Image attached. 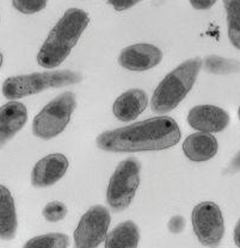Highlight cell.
I'll return each instance as SVG.
<instances>
[{
  "mask_svg": "<svg viewBox=\"0 0 240 248\" xmlns=\"http://www.w3.org/2000/svg\"><path fill=\"white\" fill-rule=\"evenodd\" d=\"M206 72L218 76L238 73L240 71V61L233 59H224L218 55L207 56L205 60Z\"/></svg>",
  "mask_w": 240,
  "mask_h": 248,
  "instance_id": "ac0fdd59",
  "label": "cell"
},
{
  "mask_svg": "<svg viewBox=\"0 0 240 248\" xmlns=\"http://www.w3.org/2000/svg\"><path fill=\"white\" fill-rule=\"evenodd\" d=\"M162 60V53L158 46L148 43L129 46L121 51L118 63L128 71L144 72L153 68Z\"/></svg>",
  "mask_w": 240,
  "mask_h": 248,
  "instance_id": "9c48e42d",
  "label": "cell"
},
{
  "mask_svg": "<svg viewBox=\"0 0 240 248\" xmlns=\"http://www.w3.org/2000/svg\"><path fill=\"white\" fill-rule=\"evenodd\" d=\"M110 5L116 10V11H126L130 7L135 6L143 0H107Z\"/></svg>",
  "mask_w": 240,
  "mask_h": 248,
  "instance_id": "7402d4cb",
  "label": "cell"
},
{
  "mask_svg": "<svg viewBox=\"0 0 240 248\" xmlns=\"http://www.w3.org/2000/svg\"><path fill=\"white\" fill-rule=\"evenodd\" d=\"M89 22V15L82 10H67L41 46L37 54L38 64L48 69L60 66L71 54Z\"/></svg>",
  "mask_w": 240,
  "mask_h": 248,
  "instance_id": "7a4b0ae2",
  "label": "cell"
},
{
  "mask_svg": "<svg viewBox=\"0 0 240 248\" xmlns=\"http://www.w3.org/2000/svg\"><path fill=\"white\" fill-rule=\"evenodd\" d=\"M77 107L76 94L64 92L48 103L40 111L32 122L33 135L42 140H50L64 130L74 108Z\"/></svg>",
  "mask_w": 240,
  "mask_h": 248,
  "instance_id": "5b68a950",
  "label": "cell"
},
{
  "mask_svg": "<svg viewBox=\"0 0 240 248\" xmlns=\"http://www.w3.org/2000/svg\"><path fill=\"white\" fill-rule=\"evenodd\" d=\"M68 160L64 154H49L33 166L32 184L35 187H48L59 182L66 174Z\"/></svg>",
  "mask_w": 240,
  "mask_h": 248,
  "instance_id": "8fae6325",
  "label": "cell"
},
{
  "mask_svg": "<svg viewBox=\"0 0 240 248\" xmlns=\"http://www.w3.org/2000/svg\"><path fill=\"white\" fill-rule=\"evenodd\" d=\"M2 61H4V58H2V54L0 53V67H1V64H2Z\"/></svg>",
  "mask_w": 240,
  "mask_h": 248,
  "instance_id": "4316f807",
  "label": "cell"
},
{
  "mask_svg": "<svg viewBox=\"0 0 240 248\" xmlns=\"http://www.w3.org/2000/svg\"><path fill=\"white\" fill-rule=\"evenodd\" d=\"M81 80V74L68 69L10 77L2 84V94L6 99L16 100L37 94L48 89H59L78 84Z\"/></svg>",
  "mask_w": 240,
  "mask_h": 248,
  "instance_id": "277c9868",
  "label": "cell"
},
{
  "mask_svg": "<svg viewBox=\"0 0 240 248\" xmlns=\"http://www.w3.org/2000/svg\"><path fill=\"white\" fill-rule=\"evenodd\" d=\"M192 228L203 246H219L224 234V216L214 202H202L192 210Z\"/></svg>",
  "mask_w": 240,
  "mask_h": 248,
  "instance_id": "52a82bcc",
  "label": "cell"
},
{
  "mask_svg": "<svg viewBox=\"0 0 240 248\" xmlns=\"http://www.w3.org/2000/svg\"><path fill=\"white\" fill-rule=\"evenodd\" d=\"M17 232L15 201L7 187L0 185V239L12 240Z\"/></svg>",
  "mask_w": 240,
  "mask_h": 248,
  "instance_id": "9a60e30c",
  "label": "cell"
},
{
  "mask_svg": "<svg viewBox=\"0 0 240 248\" xmlns=\"http://www.w3.org/2000/svg\"><path fill=\"white\" fill-rule=\"evenodd\" d=\"M179 140L180 130L176 121L160 116L104 131L98 136L96 143L98 148L110 153H135L171 148Z\"/></svg>",
  "mask_w": 240,
  "mask_h": 248,
  "instance_id": "6da1fadb",
  "label": "cell"
},
{
  "mask_svg": "<svg viewBox=\"0 0 240 248\" xmlns=\"http://www.w3.org/2000/svg\"><path fill=\"white\" fill-rule=\"evenodd\" d=\"M231 43L240 50V0H224Z\"/></svg>",
  "mask_w": 240,
  "mask_h": 248,
  "instance_id": "e0dca14e",
  "label": "cell"
},
{
  "mask_svg": "<svg viewBox=\"0 0 240 248\" xmlns=\"http://www.w3.org/2000/svg\"><path fill=\"white\" fill-rule=\"evenodd\" d=\"M140 162L135 157L117 165L107 190V203L112 210L123 211L130 205L140 185Z\"/></svg>",
  "mask_w": 240,
  "mask_h": 248,
  "instance_id": "8992f818",
  "label": "cell"
},
{
  "mask_svg": "<svg viewBox=\"0 0 240 248\" xmlns=\"http://www.w3.org/2000/svg\"><path fill=\"white\" fill-rule=\"evenodd\" d=\"M169 231L174 234H178V232H182L183 229L185 227V219L183 216H174L170 219L169 224Z\"/></svg>",
  "mask_w": 240,
  "mask_h": 248,
  "instance_id": "603a6c76",
  "label": "cell"
},
{
  "mask_svg": "<svg viewBox=\"0 0 240 248\" xmlns=\"http://www.w3.org/2000/svg\"><path fill=\"white\" fill-rule=\"evenodd\" d=\"M148 104V95L140 89H133L122 93L112 105V112L117 120L131 122L144 112Z\"/></svg>",
  "mask_w": 240,
  "mask_h": 248,
  "instance_id": "4fadbf2b",
  "label": "cell"
},
{
  "mask_svg": "<svg viewBox=\"0 0 240 248\" xmlns=\"http://www.w3.org/2000/svg\"><path fill=\"white\" fill-rule=\"evenodd\" d=\"M109 226V210L103 205L92 206L80 218L74 232V245L78 248L98 247L107 237Z\"/></svg>",
  "mask_w": 240,
  "mask_h": 248,
  "instance_id": "ba28073f",
  "label": "cell"
},
{
  "mask_svg": "<svg viewBox=\"0 0 240 248\" xmlns=\"http://www.w3.org/2000/svg\"><path fill=\"white\" fill-rule=\"evenodd\" d=\"M48 0H12V5L17 11L24 15H33L42 11L47 6Z\"/></svg>",
  "mask_w": 240,
  "mask_h": 248,
  "instance_id": "ffe728a7",
  "label": "cell"
},
{
  "mask_svg": "<svg viewBox=\"0 0 240 248\" xmlns=\"http://www.w3.org/2000/svg\"><path fill=\"white\" fill-rule=\"evenodd\" d=\"M42 215L48 222H59L67 215V206L61 202H50L45 206Z\"/></svg>",
  "mask_w": 240,
  "mask_h": 248,
  "instance_id": "44dd1931",
  "label": "cell"
},
{
  "mask_svg": "<svg viewBox=\"0 0 240 248\" xmlns=\"http://www.w3.org/2000/svg\"><path fill=\"white\" fill-rule=\"evenodd\" d=\"M238 117H239V120H240V107H239V110H238Z\"/></svg>",
  "mask_w": 240,
  "mask_h": 248,
  "instance_id": "83f0119b",
  "label": "cell"
},
{
  "mask_svg": "<svg viewBox=\"0 0 240 248\" xmlns=\"http://www.w3.org/2000/svg\"><path fill=\"white\" fill-rule=\"evenodd\" d=\"M139 240H140V232H139L138 226L133 221H126L115 227L107 235L105 247L135 248L138 247Z\"/></svg>",
  "mask_w": 240,
  "mask_h": 248,
  "instance_id": "2e32d148",
  "label": "cell"
},
{
  "mask_svg": "<svg viewBox=\"0 0 240 248\" xmlns=\"http://www.w3.org/2000/svg\"><path fill=\"white\" fill-rule=\"evenodd\" d=\"M189 1L193 9L203 11V10H209L211 6H214L218 0H189Z\"/></svg>",
  "mask_w": 240,
  "mask_h": 248,
  "instance_id": "cb8c5ba5",
  "label": "cell"
},
{
  "mask_svg": "<svg viewBox=\"0 0 240 248\" xmlns=\"http://www.w3.org/2000/svg\"><path fill=\"white\" fill-rule=\"evenodd\" d=\"M228 170L229 172H240V152L229 162Z\"/></svg>",
  "mask_w": 240,
  "mask_h": 248,
  "instance_id": "d4e9b609",
  "label": "cell"
},
{
  "mask_svg": "<svg viewBox=\"0 0 240 248\" xmlns=\"http://www.w3.org/2000/svg\"><path fill=\"white\" fill-rule=\"evenodd\" d=\"M202 68L200 58L190 59L180 63L160 81L151 99V108L156 113L170 112L176 108L192 89Z\"/></svg>",
  "mask_w": 240,
  "mask_h": 248,
  "instance_id": "3957f363",
  "label": "cell"
},
{
  "mask_svg": "<svg viewBox=\"0 0 240 248\" xmlns=\"http://www.w3.org/2000/svg\"><path fill=\"white\" fill-rule=\"evenodd\" d=\"M69 246V237L61 232H50L30 239L24 247H48V248H66Z\"/></svg>",
  "mask_w": 240,
  "mask_h": 248,
  "instance_id": "d6986e66",
  "label": "cell"
},
{
  "mask_svg": "<svg viewBox=\"0 0 240 248\" xmlns=\"http://www.w3.org/2000/svg\"><path fill=\"white\" fill-rule=\"evenodd\" d=\"M28 122V110L24 104L11 100L0 108V148L9 143Z\"/></svg>",
  "mask_w": 240,
  "mask_h": 248,
  "instance_id": "7c38bea8",
  "label": "cell"
},
{
  "mask_svg": "<svg viewBox=\"0 0 240 248\" xmlns=\"http://www.w3.org/2000/svg\"><path fill=\"white\" fill-rule=\"evenodd\" d=\"M219 143L210 133H196L188 136L183 143L185 156L193 162H203L213 159L218 153Z\"/></svg>",
  "mask_w": 240,
  "mask_h": 248,
  "instance_id": "5bb4252c",
  "label": "cell"
},
{
  "mask_svg": "<svg viewBox=\"0 0 240 248\" xmlns=\"http://www.w3.org/2000/svg\"><path fill=\"white\" fill-rule=\"evenodd\" d=\"M188 124L202 133H220L229 124V115L215 105H197L188 113Z\"/></svg>",
  "mask_w": 240,
  "mask_h": 248,
  "instance_id": "30bf717a",
  "label": "cell"
},
{
  "mask_svg": "<svg viewBox=\"0 0 240 248\" xmlns=\"http://www.w3.org/2000/svg\"><path fill=\"white\" fill-rule=\"evenodd\" d=\"M234 244H236V246L240 247V218L236 228H234Z\"/></svg>",
  "mask_w": 240,
  "mask_h": 248,
  "instance_id": "484cf974",
  "label": "cell"
}]
</instances>
